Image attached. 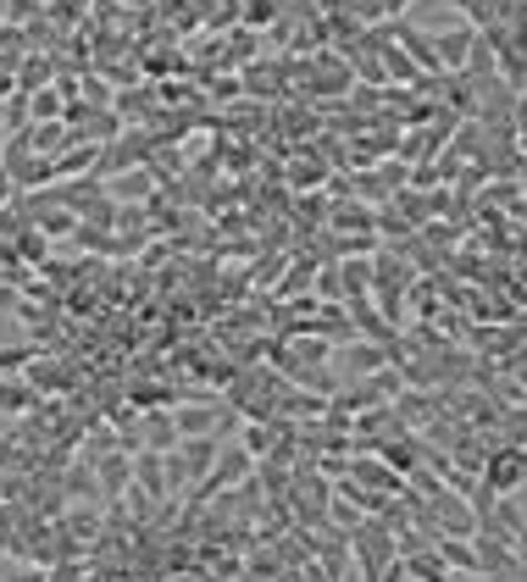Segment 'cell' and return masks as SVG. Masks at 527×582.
I'll return each instance as SVG.
<instances>
[{
	"instance_id": "3",
	"label": "cell",
	"mask_w": 527,
	"mask_h": 582,
	"mask_svg": "<svg viewBox=\"0 0 527 582\" xmlns=\"http://www.w3.org/2000/svg\"><path fill=\"white\" fill-rule=\"evenodd\" d=\"M472 40H477V29H472V23H455V29L433 34V51H438V67H444V73H466V56H472Z\"/></svg>"
},
{
	"instance_id": "14",
	"label": "cell",
	"mask_w": 527,
	"mask_h": 582,
	"mask_svg": "<svg viewBox=\"0 0 527 582\" xmlns=\"http://www.w3.org/2000/svg\"><path fill=\"white\" fill-rule=\"evenodd\" d=\"M245 449L250 455H272V427H245Z\"/></svg>"
},
{
	"instance_id": "6",
	"label": "cell",
	"mask_w": 527,
	"mask_h": 582,
	"mask_svg": "<svg viewBox=\"0 0 527 582\" xmlns=\"http://www.w3.org/2000/svg\"><path fill=\"white\" fill-rule=\"evenodd\" d=\"M438 560H444L455 576H472V571H477V543H461L455 532H444V538H438Z\"/></svg>"
},
{
	"instance_id": "7",
	"label": "cell",
	"mask_w": 527,
	"mask_h": 582,
	"mask_svg": "<svg viewBox=\"0 0 527 582\" xmlns=\"http://www.w3.org/2000/svg\"><path fill=\"white\" fill-rule=\"evenodd\" d=\"M40 399L34 383H18V377H0V416H23L29 405Z\"/></svg>"
},
{
	"instance_id": "4",
	"label": "cell",
	"mask_w": 527,
	"mask_h": 582,
	"mask_svg": "<svg viewBox=\"0 0 527 582\" xmlns=\"http://www.w3.org/2000/svg\"><path fill=\"white\" fill-rule=\"evenodd\" d=\"M29 145H34L40 156H62L68 145H79V134L68 128V117H51V123H34V128H29Z\"/></svg>"
},
{
	"instance_id": "10",
	"label": "cell",
	"mask_w": 527,
	"mask_h": 582,
	"mask_svg": "<svg viewBox=\"0 0 527 582\" xmlns=\"http://www.w3.org/2000/svg\"><path fill=\"white\" fill-rule=\"evenodd\" d=\"M62 112H68V106H62V95H51V90H45V95H34V123H51V117H62Z\"/></svg>"
},
{
	"instance_id": "20",
	"label": "cell",
	"mask_w": 527,
	"mask_h": 582,
	"mask_svg": "<svg viewBox=\"0 0 527 582\" xmlns=\"http://www.w3.org/2000/svg\"><path fill=\"white\" fill-rule=\"evenodd\" d=\"M0 18H7V0H0Z\"/></svg>"
},
{
	"instance_id": "15",
	"label": "cell",
	"mask_w": 527,
	"mask_h": 582,
	"mask_svg": "<svg viewBox=\"0 0 527 582\" xmlns=\"http://www.w3.org/2000/svg\"><path fill=\"white\" fill-rule=\"evenodd\" d=\"M7 311H12V316L23 311V289H18V283H0V316H7Z\"/></svg>"
},
{
	"instance_id": "11",
	"label": "cell",
	"mask_w": 527,
	"mask_h": 582,
	"mask_svg": "<svg viewBox=\"0 0 527 582\" xmlns=\"http://www.w3.org/2000/svg\"><path fill=\"white\" fill-rule=\"evenodd\" d=\"M112 195H117V200H140V195H151V173H134L128 184H112Z\"/></svg>"
},
{
	"instance_id": "16",
	"label": "cell",
	"mask_w": 527,
	"mask_h": 582,
	"mask_svg": "<svg viewBox=\"0 0 527 582\" xmlns=\"http://www.w3.org/2000/svg\"><path fill=\"white\" fill-rule=\"evenodd\" d=\"M350 355H355V372H372V366H383V350H372V344H355Z\"/></svg>"
},
{
	"instance_id": "12",
	"label": "cell",
	"mask_w": 527,
	"mask_h": 582,
	"mask_svg": "<svg viewBox=\"0 0 527 582\" xmlns=\"http://www.w3.org/2000/svg\"><path fill=\"white\" fill-rule=\"evenodd\" d=\"M45 582H84V565L79 560H56V565H45Z\"/></svg>"
},
{
	"instance_id": "21",
	"label": "cell",
	"mask_w": 527,
	"mask_h": 582,
	"mask_svg": "<svg viewBox=\"0 0 527 582\" xmlns=\"http://www.w3.org/2000/svg\"><path fill=\"white\" fill-rule=\"evenodd\" d=\"M521 150H527V134H521Z\"/></svg>"
},
{
	"instance_id": "1",
	"label": "cell",
	"mask_w": 527,
	"mask_h": 582,
	"mask_svg": "<svg viewBox=\"0 0 527 582\" xmlns=\"http://www.w3.org/2000/svg\"><path fill=\"white\" fill-rule=\"evenodd\" d=\"M350 549L361 554V576L366 582H378L394 560H400V543H394V532L389 527H378V521H361V527H350Z\"/></svg>"
},
{
	"instance_id": "9",
	"label": "cell",
	"mask_w": 527,
	"mask_h": 582,
	"mask_svg": "<svg viewBox=\"0 0 527 582\" xmlns=\"http://www.w3.org/2000/svg\"><path fill=\"white\" fill-rule=\"evenodd\" d=\"M18 256H23V261H45V256H51V233L29 222V228L18 233Z\"/></svg>"
},
{
	"instance_id": "8",
	"label": "cell",
	"mask_w": 527,
	"mask_h": 582,
	"mask_svg": "<svg viewBox=\"0 0 527 582\" xmlns=\"http://www.w3.org/2000/svg\"><path fill=\"white\" fill-rule=\"evenodd\" d=\"M95 477L106 482V493H123V488H134V460H128V449H123V455H106V460L95 466Z\"/></svg>"
},
{
	"instance_id": "2",
	"label": "cell",
	"mask_w": 527,
	"mask_h": 582,
	"mask_svg": "<svg viewBox=\"0 0 527 582\" xmlns=\"http://www.w3.org/2000/svg\"><path fill=\"white\" fill-rule=\"evenodd\" d=\"M483 482H488L494 493H516V488L527 482V449H516V444L494 449V455L483 460Z\"/></svg>"
},
{
	"instance_id": "19",
	"label": "cell",
	"mask_w": 527,
	"mask_h": 582,
	"mask_svg": "<svg viewBox=\"0 0 527 582\" xmlns=\"http://www.w3.org/2000/svg\"><path fill=\"white\" fill-rule=\"evenodd\" d=\"M521 106H527V79H521Z\"/></svg>"
},
{
	"instance_id": "17",
	"label": "cell",
	"mask_w": 527,
	"mask_h": 582,
	"mask_svg": "<svg viewBox=\"0 0 527 582\" xmlns=\"http://www.w3.org/2000/svg\"><path fill=\"white\" fill-rule=\"evenodd\" d=\"M12 200H18V178L0 173V206H12Z\"/></svg>"
},
{
	"instance_id": "18",
	"label": "cell",
	"mask_w": 527,
	"mask_h": 582,
	"mask_svg": "<svg viewBox=\"0 0 527 582\" xmlns=\"http://www.w3.org/2000/svg\"><path fill=\"white\" fill-rule=\"evenodd\" d=\"M7 582H45V565H23V571H12Z\"/></svg>"
},
{
	"instance_id": "5",
	"label": "cell",
	"mask_w": 527,
	"mask_h": 582,
	"mask_svg": "<svg viewBox=\"0 0 527 582\" xmlns=\"http://www.w3.org/2000/svg\"><path fill=\"white\" fill-rule=\"evenodd\" d=\"M173 422H178V438H206V433H217L223 410L217 405H173Z\"/></svg>"
},
{
	"instance_id": "13",
	"label": "cell",
	"mask_w": 527,
	"mask_h": 582,
	"mask_svg": "<svg viewBox=\"0 0 527 582\" xmlns=\"http://www.w3.org/2000/svg\"><path fill=\"white\" fill-rule=\"evenodd\" d=\"M18 95V56H0V101Z\"/></svg>"
}]
</instances>
